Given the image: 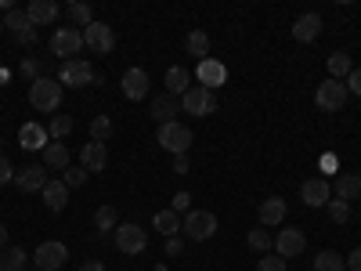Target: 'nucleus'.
Instances as JSON below:
<instances>
[{"mask_svg":"<svg viewBox=\"0 0 361 271\" xmlns=\"http://www.w3.org/2000/svg\"><path fill=\"white\" fill-rule=\"evenodd\" d=\"M40 195H44V206L51 210V214H62L66 203H69V188H66V181H47Z\"/></svg>","mask_w":361,"mask_h":271,"instance_id":"obj_18","label":"nucleus"},{"mask_svg":"<svg viewBox=\"0 0 361 271\" xmlns=\"http://www.w3.org/2000/svg\"><path fill=\"white\" fill-rule=\"evenodd\" d=\"M22 76L25 80H40V62H37V58H25V62H22Z\"/></svg>","mask_w":361,"mask_h":271,"instance_id":"obj_41","label":"nucleus"},{"mask_svg":"<svg viewBox=\"0 0 361 271\" xmlns=\"http://www.w3.org/2000/svg\"><path fill=\"white\" fill-rule=\"evenodd\" d=\"M15 185H18V192H44L47 170H44V167H22V170L15 174Z\"/></svg>","mask_w":361,"mask_h":271,"instance_id":"obj_17","label":"nucleus"},{"mask_svg":"<svg viewBox=\"0 0 361 271\" xmlns=\"http://www.w3.org/2000/svg\"><path fill=\"white\" fill-rule=\"evenodd\" d=\"M80 159H83V170H87V174H102L105 163H109V152H105L102 141H90V145H83Z\"/></svg>","mask_w":361,"mask_h":271,"instance_id":"obj_20","label":"nucleus"},{"mask_svg":"<svg viewBox=\"0 0 361 271\" xmlns=\"http://www.w3.org/2000/svg\"><path fill=\"white\" fill-rule=\"evenodd\" d=\"M94 228L98 235H109L119 228V214H116V206H98V214H94Z\"/></svg>","mask_w":361,"mask_h":271,"instance_id":"obj_30","label":"nucleus"},{"mask_svg":"<svg viewBox=\"0 0 361 271\" xmlns=\"http://www.w3.org/2000/svg\"><path fill=\"white\" fill-rule=\"evenodd\" d=\"M156 141L166 148V152H173V156H185L188 148H192V131L185 127V124H163L159 127V134H156Z\"/></svg>","mask_w":361,"mask_h":271,"instance_id":"obj_4","label":"nucleus"},{"mask_svg":"<svg viewBox=\"0 0 361 271\" xmlns=\"http://www.w3.org/2000/svg\"><path fill=\"white\" fill-rule=\"evenodd\" d=\"M69 18L80 25V29H87L90 22H94V15H90V8L87 4H80V0H76V4H69Z\"/></svg>","mask_w":361,"mask_h":271,"instance_id":"obj_37","label":"nucleus"},{"mask_svg":"<svg viewBox=\"0 0 361 271\" xmlns=\"http://www.w3.org/2000/svg\"><path fill=\"white\" fill-rule=\"evenodd\" d=\"M80 271H105V264H102V260H83Z\"/></svg>","mask_w":361,"mask_h":271,"instance_id":"obj_47","label":"nucleus"},{"mask_svg":"<svg viewBox=\"0 0 361 271\" xmlns=\"http://www.w3.org/2000/svg\"><path fill=\"white\" fill-rule=\"evenodd\" d=\"M333 192H336V199L354 203V199L361 195V174H340L336 185H333Z\"/></svg>","mask_w":361,"mask_h":271,"instance_id":"obj_24","label":"nucleus"},{"mask_svg":"<svg viewBox=\"0 0 361 271\" xmlns=\"http://www.w3.org/2000/svg\"><path fill=\"white\" fill-rule=\"evenodd\" d=\"M66 260H69L66 243H54V239H51V243H40V246H37V267H40V271H58Z\"/></svg>","mask_w":361,"mask_h":271,"instance_id":"obj_12","label":"nucleus"},{"mask_svg":"<svg viewBox=\"0 0 361 271\" xmlns=\"http://www.w3.org/2000/svg\"><path fill=\"white\" fill-rule=\"evenodd\" d=\"M0 250H8V224H0Z\"/></svg>","mask_w":361,"mask_h":271,"instance_id":"obj_48","label":"nucleus"},{"mask_svg":"<svg viewBox=\"0 0 361 271\" xmlns=\"http://www.w3.org/2000/svg\"><path fill=\"white\" fill-rule=\"evenodd\" d=\"M4 29H8V33H11L22 47L37 44V25L29 22V15H25V11H15V8H11V11L4 15Z\"/></svg>","mask_w":361,"mask_h":271,"instance_id":"obj_10","label":"nucleus"},{"mask_svg":"<svg viewBox=\"0 0 361 271\" xmlns=\"http://www.w3.org/2000/svg\"><path fill=\"white\" fill-rule=\"evenodd\" d=\"M199 80H202V87H221L224 80H228V69L221 66V62H214V58H206V62H199Z\"/></svg>","mask_w":361,"mask_h":271,"instance_id":"obj_23","label":"nucleus"},{"mask_svg":"<svg viewBox=\"0 0 361 271\" xmlns=\"http://www.w3.org/2000/svg\"><path fill=\"white\" fill-rule=\"evenodd\" d=\"M354 66H350V54L347 51H336L333 58H329V80H340V76H350Z\"/></svg>","mask_w":361,"mask_h":271,"instance_id":"obj_32","label":"nucleus"},{"mask_svg":"<svg viewBox=\"0 0 361 271\" xmlns=\"http://www.w3.org/2000/svg\"><path fill=\"white\" fill-rule=\"evenodd\" d=\"M185 90H188V73L180 69V66L166 69V95H173V98H185Z\"/></svg>","mask_w":361,"mask_h":271,"instance_id":"obj_28","label":"nucleus"},{"mask_svg":"<svg viewBox=\"0 0 361 271\" xmlns=\"http://www.w3.org/2000/svg\"><path fill=\"white\" fill-rule=\"evenodd\" d=\"M347 90H354V95L361 98V69H354V73L347 76Z\"/></svg>","mask_w":361,"mask_h":271,"instance_id":"obj_43","label":"nucleus"},{"mask_svg":"<svg viewBox=\"0 0 361 271\" xmlns=\"http://www.w3.org/2000/svg\"><path fill=\"white\" fill-rule=\"evenodd\" d=\"M286 221V199L282 195H267L264 203H260V224L264 228H275V224H282Z\"/></svg>","mask_w":361,"mask_h":271,"instance_id":"obj_19","label":"nucleus"},{"mask_svg":"<svg viewBox=\"0 0 361 271\" xmlns=\"http://www.w3.org/2000/svg\"><path fill=\"white\" fill-rule=\"evenodd\" d=\"M8 181H15V167L8 156H0V185H8Z\"/></svg>","mask_w":361,"mask_h":271,"instance_id":"obj_42","label":"nucleus"},{"mask_svg":"<svg viewBox=\"0 0 361 271\" xmlns=\"http://www.w3.org/2000/svg\"><path fill=\"white\" fill-rule=\"evenodd\" d=\"M83 47H90L94 54H109V51H116V33H112V25L94 18V22L83 29Z\"/></svg>","mask_w":361,"mask_h":271,"instance_id":"obj_8","label":"nucleus"},{"mask_svg":"<svg viewBox=\"0 0 361 271\" xmlns=\"http://www.w3.org/2000/svg\"><path fill=\"white\" fill-rule=\"evenodd\" d=\"M112 138V119L109 116H94V119H90V141H109Z\"/></svg>","mask_w":361,"mask_h":271,"instance_id":"obj_36","label":"nucleus"},{"mask_svg":"<svg viewBox=\"0 0 361 271\" xmlns=\"http://www.w3.org/2000/svg\"><path fill=\"white\" fill-rule=\"evenodd\" d=\"M318 33H322V15H314V11H304L293 22V40L296 44H311Z\"/></svg>","mask_w":361,"mask_h":271,"instance_id":"obj_15","label":"nucleus"},{"mask_svg":"<svg viewBox=\"0 0 361 271\" xmlns=\"http://www.w3.org/2000/svg\"><path fill=\"white\" fill-rule=\"evenodd\" d=\"M180 231H185L192 243H206V239L217 235V217L209 214V210H188L185 214V224H180Z\"/></svg>","mask_w":361,"mask_h":271,"instance_id":"obj_2","label":"nucleus"},{"mask_svg":"<svg viewBox=\"0 0 361 271\" xmlns=\"http://www.w3.org/2000/svg\"><path fill=\"white\" fill-rule=\"evenodd\" d=\"M62 174H66V177H62V181H66V188H80V185H87V170H83V167H66Z\"/></svg>","mask_w":361,"mask_h":271,"instance_id":"obj_38","label":"nucleus"},{"mask_svg":"<svg viewBox=\"0 0 361 271\" xmlns=\"http://www.w3.org/2000/svg\"><path fill=\"white\" fill-rule=\"evenodd\" d=\"M62 95H66V87L58 80H51V76H40V80L29 83V105H33L37 112H58Z\"/></svg>","mask_w":361,"mask_h":271,"instance_id":"obj_1","label":"nucleus"},{"mask_svg":"<svg viewBox=\"0 0 361 271\" xmlns=\"http://www.w3.org/2000/svg\"><path fill=\"white\" fill-rule=\"evenodd\" d=\"M173 174H188V156H173Z\"/></svg>","mask_w":361,"mask_h":271,"instance_id":"obj_45","label":"nucleus"},{"mask_svg":"<svg viewBox=\"0 0 361 271\" xmlns=\"http://www.w3.org/2000/svg\"><path fill=\"white\" fill-rule=\"evenodd\" d=\"M25 250L22 246H8L4 253H0V271H25Z\"/></svg>","mask_w":361,"mask_h":271,"instance_id":"obj_31","label":"nucleus"},{"mask_svg":"<svg viewBox=\"0 0 361 271\" xmlns=\"http://www.w3.org/2000/svg\"><path fill=\"white\" fill-rule=\"evenodd\" d=\"M0 33H4V18H0Z\"/></svg>","mask_w":361,"mask_h":271,"instance_id":"obj_49","label":"nucleus"},{"mask_svg":"<svg viewBox=\"0 0 361 271\" xmlns=\"http://www.w3.org/2000/svg\"><path fill=\"white\" fill-rule=\"evenodd\" d=\"M325 210H329V217H333V224H347L350 221V203L347 199H336L333 195V199L325 203Z\"/></svg>","mask_w":361,"mask_h":271,"instance_id":"obj_34","label":"nucleus"},{"mask_svg":"<svg viewBox=\"0 0 361 271\" xmlns=\"http://www.w3.org/2000/svg\"><path fill=\"white\" fill-rule=\"evenodd\" d=\"M25 15H29V22H33V25H51V22H58L62 8H58L54 0H29Z\"/></svg>","mask_w":361,"mask_h":271,"instance_id":"obj_16","label":"nucleus"},{"mask_svg":"<svg viewBox=\"0 0 361 271\" xmlns=\"http://www.w3.org/2000/svg\"><path fill=\"white\" fill-rule=\"evenodd\" d=\"M304 250H307V235L300 231V228H282V231L275 235V253H279V257L293 260V257H300Z\"/></svg>","mask_w":361,"mask_h":271,"instance_id":"obj_11","label":"nucleus"},{"mask_svg":"<svg viewBox=\"0 0 361 271\" xmlns=\"http://www.w3.org/2000/svg\"><path fill=\"white\" fill-rule=\"evenodd\" d=\"M300 199H304V206H325L333 199V185H329L325 177H307L304 185H300Z\"/></svg>","mask_w":361,"mask_h":271,"instance_id":"obj_13","label":"nucleus"},{"mask_svg":"<svg viewBox=\"0 0 361 271\" xmlns=\"http://www.w3.org/2000/svg\"><path fill=\"white\" fill-rule=\"evenodd\" d=\"M257 271H286V257H279V253H264V257L257 260Z\"/></svg>","mask_w":361,"mask_h":271,"instance_id":"obj_39","label":"nucleus"},{"mask_svg":"<svg viewBox=\"0 0 361 271\" xmlns=\"http://www.w3.org/2000/svg\"><path fill=\"white\" fill-rule=\"evenodd\" d=\"M51 51H54V58H62V62H73V58L83 51V29H73V25L54 29L51 33Z\"/></svg>","mask_w":361,"mask_h":271,"instance_id":"obj_3","label":"nucleus"},{"mask_svg":"<svg viewBox=\"0 0 361 271\" xmlns=\"http://www.w3.org/2000/svg\"><path fill=\"white\" fill-rule=\"evenodd\" d=\"M170 210H173V214H188V210H192V195H188V192H177Z\"/></svg>","mask_w":361,"mask_h":271,"instance_id":"obj_40","label":"nucleus"},{"mask_svg":"<svg viewBox=\"0 0 361 271\" xmlns=\"http://www.w3.org/2000/svg\"><path fill=\"white\" fill-rule=\"evenodd\" d=\"M185 51L192 58H199V62H206V58H209V33H206V29H192V33L185 37Z\"/></svg>","mask_w":361,"mask_h":271,"instance_id":"obj_25","label":"nucleus"},{"mask_svg":"<svg viewBox=\"0 0 361 271\" xmlns=\"http://www.w3.org/2000/svg\"><path fill=\"white\" fill-rule=\"evenodd\" d=\"M58 83L62 87H90V83H98V73L90 62H83V58H73V62H62Z\"/></svg>","mask_w":361,"mask_h":271,"instance_id":"obj_7","label":"nucleus"},{"mask_svg":"<svg viewBox=\"0 0 361 271\" xmlns=\"http://www.w3.org/2000/svg\"><path fill=\"white\" fill-rule=\"evenodd\" d=\"M145 246H148V231L141 224H119L116 228V250L119 253L137 257V253H145Z\"/></svg>","mask_w":361,"mask_h":271,"instance_id":"obj_9","label":"nucleus"},{"mask_svg":"<svg viewBox=\"0 0 361 271\" xmlns=\"http://www.w3.org/2000/svg\"><path fill=\"white\" fill-rule=\"evenodd\" d=\"M148 73L145 69H127L123 73V98H130V102H145L148 98Z\"/></svg>","mask_w":361,"mask_h":271,"instance_id":"obj_14","label":"nucleus"},{"mask_svg":"<svg viewBox=\"0 0 361 271\" xmlns=\"http://www.w3.org/2000/svg\"><path fill=\"white\" fill-rule=\"evenodd\" d=\"M37 271H40V267H37Z\"/></svg>","mask_w":361,"mask_h":271,"instance_id":"obj_50","label":"nucleus"},{"mask_svg":"<svg viewBox=\"0 0 361 271\" xmlns=\"http://www.w3.org/2000/svg\"><path fill=\"white\" fill-rule=\"evenodd\" d=\"M44 167H51V170H66V167H69V148H66V141H51V145L44 148Z\"/></svg>","mask_w":361,"mask_h":271,"instance_id":"obj_26","label":"nucleus"},{"mask_svg":"<svg viewBox=\"0 0 361 271\" xmlns=\"http://www.w3.org/2000/svg\"><path fill=\"white\" fill-rule=\"evenodd\" d=\"M180 253V239L173 235V239H166V257H177Z\"/></svg>","mask_w":361,"mask_h":271,"instance_id":"obj_46","label":"nucleus"},{"mask_svg":"<svg viewBox=\"0 0 361 271\" xmlns=\"http://www.w3.org/2000/svg\"><path fill=\"white\" fill-rule=\"evenodd\" d=\"M173 116H180V102H177L173 95L152 98V119H159V127H163V124H173Z\"/></svg>","mask_w":361,"mask_h":271,"instance_id":"obj_22","label":"nucleus"},{"mask_svg":"<svg viewBox=\"0 0 361 271\" xmlns=\"http://www.w3.org/2000/svg\"><path fill=\"white\" fill-rule=\"evenodd\" d=\"M47 134H51L54 141H66V138L73 134V116H51V127H47Z\"/></svg>","mask_w":361,"mask_h":271,"instance_id":"obj_35","label":"nucleus"},{"mask_svg":"<svg viewBox=\"0 0 361 271\" xmlns=\"http://www.w3.org/2000/svg\"><path fill=\"white\" fill-rule=\"evenodd\" d=\"M250 246H253L257 253H271V246H275V235H271L264 224H257V228H250Z\"/></svg>","mask_w":361,"mask_h":271,"instance_id":"obj_33","label":"nucleus"},{"mask_svg":"<svg viewBox=\"0 0 361 271\" xmlns=\"http://www.w3.org/2000/svg\"><path fill=\"white\" fill-rule=\"evenodd\" d=\"M347 271H361V246L350 250V257H347Z\"/></svg>","mask_w":361,"mask_h":271,"instance_id":"obj_44","label":"nucleus"},{"mask_svg":"<svg viewBox=\"0 0 361 271\" xmlns=\"http://www.w3.org/2000/svg\"><path fill=\"white\" fill-rule=\"evenodd\" d=\"M347 83L343 80H325L318 90H314V105L322 109V112H340L343 105H347Z\"/></svg>","mask_w":361,"mask_h":271,"instance_id":"obj_5","label":"nucleus"},{"mask_svg":"<svg viewBox=\"0 0 361 271\" xmlns=\"http://www.w3.org/2000/svg\"><path fill=\"white\" fill-rule=\"evenodd\" d=\"M314 271H347V257H340L336 250H322L314 257Z\"/></svg>","mask_w":361,"mask_h":271,"instance_id":"obj_29","label":"nucleus"},{"mask_svg":"<svg viewBox=\"0 0 361 271\" xmlns=\"http://www.w3.org/2000/svg\"><path fill=\"white\" fill-rule=\"evenodd\" d=\"M152 224H156V231H163L166 239H173L180 231V214H173V210H159V214L152 217Z\"/></svg>","mask_w":361,"mask_h":271,"instance_id":"obj_27","label":"nucleus"},{"mask_svg":"<svg viewBox=\"0 0 361 271\" xmlns=\"http://www.w3.org/2000/svg\"><path fill=\"white\" fill-rule=\"evenodd\" d=\"M180 109H185L188 116H214L217 112V98H214V90L209 87H188L185 90V98H180Z\"/></svg>","mask_w":361,"mask_h":271,"instance_id":"obj_6","label":"nucleus"},{"mask_svg":"<svg viewBox=\"0 0 361 271\" xmlns=\"http://www.w3.org/2000/svg\"><path fill=\"white\" fill-rule=\"evenodd\" d=\"M18 145L25 148V152H37V148L44 152V148H47L51 141H47V131H44L40 124H25V127L18 131Z\"/></svg>","mask_w":361,"mask_h":271,"instance_id":"obj_21","label":"nucleus"}]
</instances>
